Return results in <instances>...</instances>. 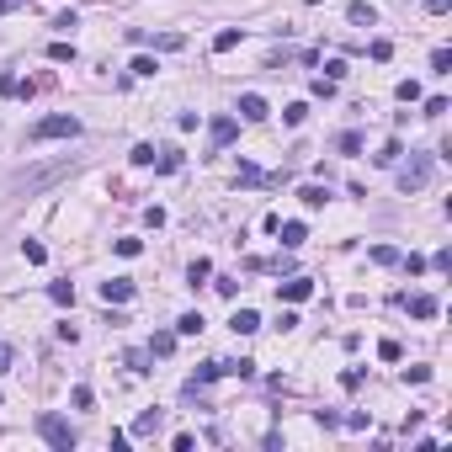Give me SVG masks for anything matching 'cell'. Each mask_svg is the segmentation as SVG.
Wrapping results in <instances>:
<instances>
[{"label": "cell", "mask_w": 452, "mask_h": 452, "mask_svg": "<svg viewBox=\"0 0 452 452\" xmlns=\"http://www.w3.org/2000/svg\"><path fill=\"white\" fill-rule=\"evenodd\" d=\"M27 139H32V144H48V139H80V117H69V112L38 117V123L27 128Z\"/></svg>", "instance_id": "2"}, {"label": "cell", "mask_w": 452, "mask_h": 452, "mask_svg": "<svg viewBox=\"0 0 452 452\" xmlns=\"http://www.w3.org/2000/svg\"><path fill=\"white\" fill-rule=\"evenodd\" d=\"M170 351H176V335H170V330H160V335L149 341V357H170Z\"/></svg>", "instance_id": "19"}, {"label": "cell", "mask_w": 452, "mask_h": 452, "mask_svg": "<svg viewBox=\"0 0 452 452\" xmlns=\"http://www.w3.org/2000/svg\"><path fill=\"white\" fill-rule=\"evenodd\" d=\"M229 325H234V335H256V330H261V314H256V308H234Z\"/></svg>", "instance_id": "11"}, {"label": "cell", "mask_w": 452, "mask_h": 452, "mask_svg": "<svg viewBox=\"0 0 452 452\" xmlns=\"http://www.w3.org/2000/svg\"><path fill=\"white\" fill-rule=\"evenodd\" d=\"M399 304L410 308L415 319H436V314H442V304H436V293H405Z\"/></svg>", "instance_id": "6"}, {"label": "cell", "mask_w": 452, "mask_h": 452, "mask_svg": "<svg viewBox=\"0 0 452 452\" xmlns=\"http://www.w3.org/2000/svg\"><path fill=\"white\" fill-rule=\"evenodd\" d=\"M224 372H229V378H256V362L240 357V362H224Z\"/></svg>", "instance_id": "24"}, {"label": "cell", "mask_w": 452, "mask_h": 452, "mask_svg": "<svg viewBox=\"0 0 452 452\" xmlns=\"http://www.w3.org/2000/svg\"><path fill=\"white\" fill-rule=\"evenodd\" d=\"M372 261H378V267H399V250L394 245H372Z\"/></svg>", "instance_id": "27"}, {"label": "cell", "mask_w": 452, "mask_h": 452, "mask_svg": "<svg viewBox=\"0 0 452 452\" xmlns=\"http://www.w3.org/2000/svg\"><path fill=\"white\" fill-rule=\"evenodd\" d=\"M128 368H133V372H149V351H128Z\"/></svg>", "instance_id": "40"}, {"label": "cell", "mask_w": 452, "mask_h": 452, "mask_svg": "<svg viewBox=\"0 0 452 452\" xmlns=\"http://www.w3.org/2000/svg\"><path fill=\"white\" fill-rule=\"evenodd\" d=\"M213 48H218V54H229V48H240V27H224V32L213 38Z\"/></svg>", "instance_id": "22"}, {"label": "cell", "mask_w": 452, "mask_h": 452, "mask_svg": "<svg viewBox=\"0 0 452 452\" xmlns=\"http://www.w3.org/2000/svg\"><path fill=\"white\" fill-rule=\"evenodd\" d=\"M426 267H436V271H452V250H436V256L426 261Z\"/></svg>", "instance_id": "42"}, {"label": "cell", "mask_w": 452, "mask_h": 452, "mask_svg": "<svg viewBox=\"0 0 452 452\" xmlns=\"http://www.w3.org/2000/svg\"><path fill=\"white\" fill-rule=\"evenodd\" d=\"M160 420H165L160 410H144L139 420H133V436H155V431H160Z\"/></svg>", "instance_id": "14"}, {"label": "cell", "mask_w": 452, "mask_h": 452, "mask_svg": "<svg viewBox=\"0 0 452 452\" xmlns=\"http://www.w3.org/2000/svg\"><path fill=\"white\" fill-rule=\"evenodd\" d=\"M399 267L410 271V277H420V271H426V256H399Z\"/></svg>", "instance_id": "36"}, {"label": "cell", "mask_w": 452, "mask_h": 452, "mask_svg": "<svg viewBox=\"0 0 452 452\" xmlns=\"http://www.w3.org/2000/svg\"><path fill=\"white\" fill-rule=\"evenodd\" d=\"M38 436L59 452H75V426H69L64 415H38Z\"/></svg>", "instance_id": "3"}, {"label": "cell", "mask_w": 452, "mask_h": 452, "mask_svg": "<svg viewBox=\"0 0 452 452\" xmlns=\"http://www.w3.org/2000/svg\"><path fill=\"white\" fill-rule=\"evenodd\" d=\"M128 160H133V165H155V144H139L133 155H128Z\"/></svg>", "instance_id": "38"}, {"label": "cell", "mask_w": 452, "mask_h": 452, "mask_svg": "<svg viewBox=\"0 0 452 452\" xmlns=\"http://www.w3.org/2000/svg\"><path fill=\"white\" fill-rule=\"evenodd\" d=\"M394 96H399V102H420V80H399Z\"/></svg>", "instance_id": "31"}, {"label": "cell", "mask_w": 452, "mask_h": 452, "mask_svg": "<svg viewBox=\"0 0 452 452\" xmlns=\"http://www.w3.org/2000/svg\"><path fill=\"white\" fill-rule=\"evenodd\" d=\"M447 112V96H426V117H442Z\"/></svg>", "instance_id": "41"}, {"label": "cell", "mask_w": 452, "mask_h": 452, "mask_svg": "<svg viewBox=\"0 0 452 452\" xmlns=\"http://www.w3.org/2000/svg\"><path fill=\"white\" fill-rule=\"evenodd\" d=\"M240 117H245V123H267V117H271V106L261 102L256 91H245V96H240Z\"/></svg>", "instance_id": "7"}, {"label": "cell", "mask_w": 452, "mask_h": 452, "mask_svg": "<svg viewBox=\"0 0 452 452\" xmlns=\"http://www.w3.org/2000/svg\"><path fill=\"white\" fill-rule=\"evenodd\" d=\"M282 298H288V304H304V298H314V282H308V277H288V282H282Z\"/></svg>", "instance_id": "10"}, {"label": "cell", "mask_w": 452, "mask_h": 452, "mask_svg": "<svg viewBox=\"0 0 452 452\" xmlns=\"http://www.w3.org/2000/svg\"><path fill=\"white\" fill-rule=\"evenodd\" d=\"M341 426H351V431H368V410H351Z\"/></svg>", "instance_id": "39"}, {"label": "cell", "mask_w": 452, "mask_h": 452, "mask_svg": "<svg viewBox=\"0 0 452 452\" xmlns=\"http://www.w3.org/2000/svg\"><path fill=\"white\" fill-rule=\"evenodd\" d=\"M335 149H341V155H362V133H341Z\"/></svg>", "instance_id": "29"}, {"label": "cell", "mask_w": 452, "mask_h": 452, "mask_svg": "<svg viewBox=\"0 0 452 452\" xmlns=\"http://www.w3.org/2000/svg\"><path fill=\"white\" fill-rule=\"evenodd\" d=\"M431 160H436V155H410V160L399 165V192H405V197L431 181Z\"/></svg>", "instance_id": "4"}, {"label": "cell", "mask_w": 452, "mask_h": 452, "mask_svg": "<svg viewBox=\"0 0 452 452\" xmlns=\"http://www.w3.org/2000/svg\"><path fill=\"white\" fill-rule=\"evenodd\" d=\"M48 59H54V64H75V43H54Z\"/></svg>", "instance_id": "26"}, {"label": "cell", "mask_w": 452, "mask_h": 452, "mask_svg": "<svg viewBox=\"0 0 452 452\" xmlns=\"http://www.w3.org/2000/svg\"><path fill=\"white\" fill-rule=\"evenodd\" d=\"M431 75H452V48H436L431 54Z\"/></svg>", "instance_id": "25"}, {"label": "cell", "mask_w": 452, "mask_h": 452, "mask_svg": "<svg viewBox=\"0 0 452 452\" xmlns=\"http://www.w3.org/2000/svg\"><path fill=\"white\" fill-rule=\"evenodd\" d=\"M133 298V282L128 277H112V282H102V304H128Z\"/></svg>", "instance_id": "9"}, {"label": "cell", "mask_w": 452, "mask_h": 452, "mask_svg": "<svg viewBox=\"0 0 452 452\" xmlns=\"http://www.w3.org/2000/svg\"><path fill=\"white\" fill-rule=\"evenodd\" d=\"M405 383H431V368H420V362H415V368H405Z\"/></svg>", "instance_id": "37"}, {"label": "cell", "mask_w": 452, "mask_h": 452, "mask_svg": "<svg viewBox=\"0 0 452 452\" xmlns=\"http://www.w3.org/2000/svg\"><path fill=\"white\" fill-rule=\"evenodd\" d=\"M64 176H75V160H54V165H38V170H16L11 186L27 192V197H38V192H48V186L64 181Z\"/></svg>", "instance_id": "1"}, {"label": "cell", "mask_w": 452, "mask_h": 452, "mask_svg": "<svg viewBox=\"0 0 452 452\" xmlns=\"http://www.w3.org/2000/svg\"><path fill=\"white\" fill-rule=\"evenodd\" d=\"M213 378H224V362H203V368H197V378H192V383H213ZM192 383H186V389H192Z\"/></svg>", "instance_id": "21"}, {"label": "cell", "mask_w": 452, "mask_h": 452, "mask_svg": "<svg viewBox=\"0 0 452 452\" xmlns=\"http://www.w3.org/2000/svg\"><path fill=\"white\" fill-rule=\"evenodd\" d=\"M240 181H245V186H267V176H261L250 160H240Z\"/></svg>", "instance_id": "30"}, {"label": "cell", "mask_w": 452, "mask_h": 452, "mask_svg": "<svg viewBox=\"0 0 452 452\" xmlns=\"http://www.w3.org/2000/svg\"><path fill=\"white\" fill-rule=\"evenodd\" d=\"M21 256H27L32 267H43V261H48V245H43V240H21Z\"/></svg>", "instance_id": "18"}, {"label": "cell", "mask_w": 452, "mask_h": 452, "mask_svg": "<svg viewBox=\"0 0 452 452\" xmlns=\"http://www.w3.org/2000/svg\"><path fill=\"white\" fill-rule=\"evenodd\" d=\"M207 277H213V261H207V256H197V261L186 267V282L197 288V282H207Z\"/></svg>", "instance_id": "15"}, {"label": "cell", "mask_w": 452, "mask_h": 452, "mask_svg": "<svg viewBox=\"0 0 452 452\" xmlns=\"http://www.w3.org/2000/svg\"><path fill=\"white\" fill-rule=\"evenodd\" d=\"M277 234H282V250H298L308 240V229L304 224H277Z\"/></svg>", "instance_id": "12"}, {"label": "cell", "mask_w": 452, "mask_h": 452, "mask_svg": "<svg viewBox=\"0 0 452 452\" xmlns=\"http://www.w3.org/2000/svg\"><path fill=\"white\" fill-rule=\"evenodd\" d=\"M447 5H452V0H426V11H431V16H442Z\"/></svg>", "instance_id": "45"}, {"label": "cell", "mask_w": 452, "mask_h": 452, "mask_svg": "<svg viewBox=\"0 0 452 452\" xmlns=\"http://www.w3.org/2000/svg\"><path fill=\"white\" fill-rule=\"evenodd\" d=\"M203 325H207L203 314H197V308H186L181 319H176V335H203Z\"/></svg>", "instance_id": "13"}, {"label": "cell", "mask_w": 452, "mask_h": 452, "mask_svg": "<svg viewBox=\"0 0 452 452\" xmlns=\"http://www.w3.org/2000/svg\"><path fill=\"white\" fill-rule=\"evenodd\" d=\"M240 139V123L234 117H213L207 123V149H224V144H234Z\"/></svg>", "instance_id": "5"}, {"label": "cell", "mask_w": 452, "mask_h": 452, "mask_svg": "<svg viewBox=\"0 0 452 452\" xmlns=\"http://www.w3.org/2000/svg\"><path fill=\"white\" fill-rule=\"evenodd\" d=\"M399 155H405V149H399V139H389V144H383L378 155H372V165H394Z\"/></svg>", "instance_id": "23"}, {"label": "cell", "mask_w": 452, "mask_h": 452, "mask_svg": "<svg viewBox=\"0 0 452 452\" xmlns=\"http://www.w3.org/2000/svg\"><path fill=\"white\" fill-rule=\"evenodd\" d=\"M346 21H351V27H378V5H368V0H351V5H346Z\"/></svg>", "instance_id": "8"}, {"label": "cell", "mask_w": 452, "mask_h": 452, "mask_svg": "<svg viewBox=\"0 0 452 452\" xmlns=\"http://www.w3.org/2000/svg\"><path fill=\"white\" fill-rule=\"evenodd\" d=\"M16 5H32V0H0V16H5V11H16Z\"/></svg>", "instance_id": "46"}, {"label": "cell", "mask_w": 452, "mask_h": 452, "mask_svg": "<svg viewBox=\"0 0 452 452\" xmlns=\"http://www.w3.org/2000/svg\"><path fill=\"white\" fill-rule=\"evenodd\" d=\"M11 362H16V351H11L5 341H0V372H11Z\"/></svg>", "instance_id": "43"}, {"label": "cell", "mask_w": 452, "mask_h": 452, "mask_svg": "<svg viewBox=\"0 0 452 452\" xmlns=\"http://www.w3.org/2000/svg\"><path fill=\"white\" fill-rule=\"evenodd\" d=\"M155 155H160L155 165H160L165 176H176V170H181V149H155Z\"/></svg>", "instance_id": "17"}, {"label": "cell", "mask_w": 452, "mask_h": 452, "mask_svg": "<svg viewBox=\"0 0 452 452\" xmlns=\"http://www.w3.org/2000/svg\"><path fill=\"white\" fill-rule=\"evenodd\" d=\"M11 91H16V75H5V69H0V96H11Z\"/></svg>", "instance_id": "44"}, {"label": "cell", "mask_w": 452, "mask_h": 452, "mask_svg": "<svg viewBox=\"0 0 452 452\" xmlns=\"http://www.w3.org/2000/svg\"><path fill=\"white\" fill-rule=\"evenodd\" d=\"M368 54H372V59H378V64H389V59H394V43H389V38H378V43H372V48H368Z\"/></svg>", "instance_id": "33"}, {"label": "cell", "mask_w": 452, "mask_h": 452, "mask_svg": "<svg viewBox=\"0 0 452 452\" xmlns=\"http://www.w3.org/2000/svg\"><path fill=\"white\" fill-rule=\"evenodd\" d=\"M69 405H75V410H91V405H96V394H91V389H85V383H80V389L69 394Z\"/></svg>", "instance_id": "32"}, {"label": "cell", "mask_w": 452, "mask_h": 452, "mask_svg": "<svg viewBox=\"0 0 452 452\" xmlns=\"http://www.w3.org/2000/svg\"><path fill=\"white\" fill-rule=\"evenodd\" d=\"M48 298L54 304H75V282H48Z\"/></svg>", "instance_id": "20"}, {"label": "cell", "mask_w": 452, "mask_h": 452, "mask_svg": "<svg viewBox=\"0 0 452 452\" xmlns=\"http://www.w3.org/2000/svg\"><path fill=\"white\" fill-rule=\"evenodd\" d=\"M304 117H308V106H304V102H293L288 112H282V123H288V128H298V123H304Z\"/></svg>", "instance_id": "35"}, {"label": "cell", "mask_w": 452, "mask_h": 452, "mask_svg": "<svg viewBox=\"0 0 452 452\" xmlns=\"http://www.w3.org/2000/svg\"><path fill=\"white\" fill-rule=\"evenodd\" d=\"M112 250H117V256H128V261H133V256H139V250H144V240H112Z\"/></svg>", "instance_id": "34"}, {"label": "cell", "mask_w": 452, "mask_h": 452, "mask_svg": "<svg viewBox=\"0 0 452 452\" xmlns=\"http://www.w3.org/2000/svg\"><path fill=\"white\" fill-rule=\"evenodd\" d=\"M128 69H133V75H139V80H149V75H155V69H160V64H155V59H149V54H139V59H133V64H128Z\"/></svg>", "instance_id": "28"}, {"label": "cell", "mask_w": 452, "mask_h": 452, "mask_svg": "<svg viewBox=\"0 0 452 452\" xmlns=\"http://www.w3.org/2000/svg\"><path fill=\"white\" fill-rule=\"evenodd\" d=\"M298 203H304V207H325L330 203V186H304V192H298Z\"/></svg>", "instance_id": "16"}]
</instances>
